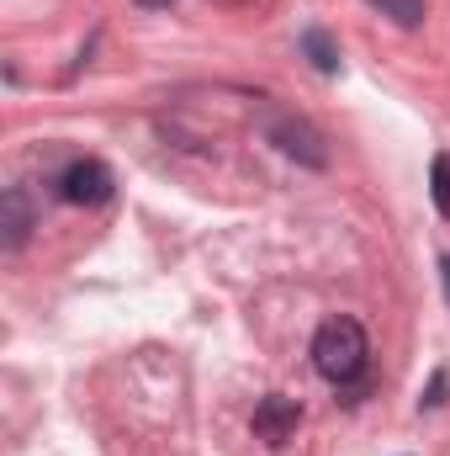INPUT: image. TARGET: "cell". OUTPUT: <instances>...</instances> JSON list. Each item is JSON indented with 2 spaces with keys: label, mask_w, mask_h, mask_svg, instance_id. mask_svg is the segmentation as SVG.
<instances>
[{
  "label": "cell",
  "mask_w": 450,
  "mask_h": 456,
  "mask_svg": "<svg viewBox=\"0 0 450 456\" xmlns=\"http://www.w3.org/2000/svg\"><path fill=\"white\" fill-rule=\"evenodd\" d=\"M366 355H371V345H366V330L355 319H329L313 335V366H318V377H329L339 387L366 371Z\"/></svg>",
  "instance_id": "cell-1"
},
{
  "label": "cell",
  "mask_w": 450,
  "mask_h": 456,
  "mask_svg": "<svg viewBox=\"0 0 450 456\" xmlns=\"http://www.w3.org/2000/svg\"><path fill=\"white\" fill-rule=\"evenodd\" d=\"M59 197L75 202V208H96L112 197V170L101 159H75L64 175H59Z\"/></svg>",
  "instance_id": "cell-2"
},
{
  "label": "cell",
  "mask_w": 450,
  "mask_h": 456,
  "mask_svg": "<svg viewBox=\"0 0 450 456\" xmlns=\"http://www.w3.org/2000/svg\"><path fill=\"white\" fill-rule=\"evenodd\" d=\"M297 425H302V409H297V398H286V393H270V398H260V403H254V436H260L265 446H286Z\"/></svg>",
  "instance_id": "cell-3"
},
{
  "label": "cell",
  "mask_w": 450,
  "mask_h": 456,
  "mask_svg": "<svg viewBox=\"0 0 450 456\" xmlns=\"http://www.w3.org/2000/svg\"><path fill=\"white\" fill-rule=\"evenodd\" d=\"M270 133H276V143H281L286 154H297V159H308V165H324V149H318V133H313V127H302V122H276Z\"/></svg>",
  "instance_id": "cell-4"
},
{
  "label": "cell",
  "mask_w": 450,
  "mask_h": 456,
  "mask_svg": "<svg viewBox=\"0 0 450 456\" xmlns=\"http://www.w3.org/2000/svg\"><path fill=\"white\" fill-rule=\"evenodd\" d=\"M302 53H308L313 69H324V75H334L339 69V43L324 32V27H308V32H302Z\"/></svg>",
  "instance_id": "cell-5"
},
{
  "label": "cell",
  "mask_w": 450,
  "mask_h": 456,
  "mask_svg": "<svg viewBox=\"0 0 450 456\" xmlns=\"http://www.w3.org/2000/svg\"><path fill=\"white\" fill-rule=\"evenodd\" d=\"M27 239V202L21 191H5V249H16Z\"/></svg>",
  "instance_id": "cell-6"
},
{
  "label": "cell",
  "mask_w": 450,
  "mask_h": 456,
  "mask_svg": "<svg viewBox=\"0 0 450 456\" xmlns=\"http://www.w3.org/2000/svg\"><path fill=\"white\" fill-rule=\"evenodd\" d=\"M366 5H376V11L392 16L398 27H419V21H424V0H366Z\"/></svg>",
  "instance_id": "cell-7"
},
{
  "label": "cell",
  "mask_w": 450,
  "mask_h": 456,
  "mask_svg": "<svg viewBox=\"0 0 450 456\" xmlns=\"http://www.w3.org/2000/svg\"><path fill=\"white\" fill-rule=\"evenodd\" d=\"M430 186H435V208H440V218H450V154H435V165H430Z\"/></svg>",
  "instance_id": "cell-8"
},
{
  "label": "cell",
  "mask_w": 450,
  "mask_h": 456,
  "mask_svg": "<svg viewBox=\"0 0 450 456\" xmlns=\"http://www.w3.org/2000/svg\"><path fill=\"white\" fill-rule=\"evenodd\" d=\"M440 403H446V371H435V382L424 393V409H440Z\"/></svg>",
  "instance_id": "cell-9"
},
{
  "label": "cell",
  "mask_w": 450,
  "mask_h": 456,
  "mask_svg": "<svg viewBox=\"0 0 450 456\" xmlns=\"http://www.w3.org/2000/svg\"><path fill=\"white\" fill-rule=\"evenodd\" d=\"M440 281H446V303H450V255H440Z\"/></svg>",
  "instance_id": "cell-10"
},
{
  "label": "cell",
  "mask_w": 450,
  "mask_h": 456,
  "mask_svg": "<svg viewBox=\"0 0 450 456\" xmlns=\"http://www.w3.org/2000/svg\"><path fill=\"white\" fill-rule=\"evenodd\" d=\"M138 5H170V0H138Z\"/></svg>",
  "instance_id": "cell-11"
}]
</instances>
